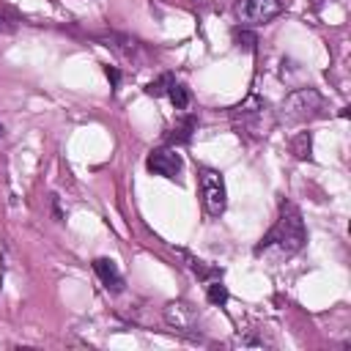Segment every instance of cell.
Returning <instances> with one entry per match:
<instances>
[{
	"label": "cell",
	"instance_id": "1",
	"mask_svg": "<svg viewBox=\"0 0 351 351\" xmlns=\"http://www.w3.org/2000/svg\"><path fill=\"white\" fill-rule=\"evenodd\" d=\"M304 222H302V214L293 203H282L280 206V217L277 222L271 225V230L261 239V244L255 247V255H263L274 263L296 255L302 247H304Z\"/></svg>",
	"mask_w": 351,
	"mask_h": 351
},
{
	"label": "cell",
	"instance_id": "2",
	"mask_svg": "<svg viewBox=\"0 0 351 351\" xmlns=\"http://www.w3.org/2000/svg\"><path fill=\"white\" fill-rule=\"evenodd\" d=\"M230 118H233V126L239 129V134H247L252 140H263L277 123L274 112L269 110V104L261 96H250L247 101L233 107Z\"/></svg>",
	"mask_w": 351,
	"mask_h": 351
},
{
	"label": "cell",
	"instance_id": "3",
	"mask_svg": "<svg viewBox=\"0 0 351 351\" xmlns=\"http://www.w3.org/2000/svg\"><path fill=\"white\" fill-rule=\"evenodd\" d=\"M321 112H324V96L315 88H299L282 99L274 118L285 126H304Z\"/></svg>",
	"mask_w": 351,
	"mask_h": 351
},
{
	"label": "cell",
	"instance_id": "4",
	"mask_svg": "<svg viewBox=\"0 0 351 351\" xmlns=\"http://www.w3.org/2000/svg\"><path fill=\"white\" fill-rule=\"evenodd\" d=\"M282 11V0H236L233 16L241 22V27H258L271 22Z\"/></svg>",
	"mask_w": 351,
	"mask_h": 351
},
{
	"label": "cell",
	"instance_id": "5",
	"mask_svg": "<svg viewBox=\"0 0 351 351\" xmlns=\"http://www.w3.org/2000/svg\"><path fill=\"white\" fill-rule=\"evenodd\" d=\"M200 195H203V208L208 217H219L228 206V192H225V178L222 173L203 167L200 170Z\"/></svg>",
	"mask_w": 351,
	"mask_h": 351
},
{
	"label": "cell",
	"instance_id": "6",
	"mask_svg": "<svg viewBox=\"0 0 351 351\" xmlns=\"http://www.w3.org/2000/svg\"><path fill=\"white\" fill-rule=\"evenodd\" d=\"M165 321L173 326V332H181V335H197V310L189 304V302H167L165 304Z\"/></svg>",
	"mask_w": 351,
	"mask_h": 351
},
{
	"label": "cell",
	"instance_id": "7",
	"mask_svg": "<svg viewBox=\"0 0 351 351\" xmlns=\"http://www.w3.org/2000/svg\"><path fill=\"white\" fill-rule=\"evenodd\" d=\"M181 154H176L173 148H156L148 154L145 159V167L154 173V176H162V178H176L181 173Z\"/></svg>",
	"mask_w": 351,
	"mask_h": 351
},
{
	"label": "cell",
	"instance_id": "8",
	"mask_svg": "<svg viewBox=\"0 0 351 351\" xmlns=\"http://www.w3.org/2000/svg\"><path fill=\"white\" fill-rule=\"evenodd\" d=\"M93 271L99 274V280H101V285H104L107 291H112V293H121V291H123V274L118 271L115 261H110V258H96V261H93Z\"/></svg>",
	"mask_w": 351,
	"mask_h": 351
},
{
	"label": "cell",
	"instance_id": "9",
	"mask_svg": "<svg viewBox=\"0 0 351 351\" xmlns=\"http://www.w3.org/2000/svg\"><path fill=\"white\" fill-rule=\"evenodd\" d=\"M107 47L110 49H115L121 58H126V60H137V52H140V44L132 38V36H121V33H112L110 38H107Z\"/></svg>",
	"mask_w": 351,
	"mask_h": 351
},
{
	"label": "cell",
	"instance_id": "10",
	"mask_svg": "<svg viewBox=\"0 0 351 351\" xmlns=\"http://www.w3.org/2000/svg\"><path fill=\"white\" fill-rule=\"evenodd\" d=\"M310 148H313V137L310 132H299L291 137V151L296 159H310Z\"/></svg>",
	"mask_w": 351,
	"mask_h": 351
},
{
	"label": "cell",
	"instance_id": "11",
	"mask_svg": "<svg viewBox=\"0 0 351 351\" xmlns=\"http://www.w3.org/2000/svg\"><path fill=\"white\" fill-rule=\"evenodd\" d=\"M197 129V118L195 115H186V118H181L178 121V126H173V140H178V143H186L189 137H192V132Z\"/></svg>",
	"mask_w": 351,
	"mask_h": 351
},
{
	"label": "cell",
	"instance_id": "12",
	"mask_svg": "<svg viewBox=\"0 0 351 351\" xmlns=\"http://www.w3.org/2000/svg\"><path fill=\"white\" fill-rule=\"evenodd\" d=\"M167 96H170V101L176 104V110H186V107H189V90H186V85L173 82V85L167 88Z\"/></svg>",
	"mask_w": 351,
	"mask_h": 351
},
{
	"label": "cell",
	"instance_id": "13",
	"mask_svg": "<svg viewBox=\"0 0 351 351\" xmlns=\"http://www.w3.org/2000/svg\"><path fill=\"white\" fill-rule=\"evenodd\" d=\"M228 288L219 282V280H214V282H208V288H206V299L214 304V307H222L225 302H228Z\"/></svg>",
	"mask_w": 351,
	"mask_h": 351
},
{
	"label": "cell",
	"instance_id": "14",
	"mask_svg": "<svg viewBox=\"0 0 351 351\" xmlns=\"http://www.w3.org/2000/svg\"><path fill=\"white\" fill-rule=\"evenodd\" d=\"M173 82H176V80H173L170 74H162L159 80H154V82L145 85V93H148V96H162V93H167V88H170Z\"/></svg>",
	"mask_w": 351,
	"mask_h": 351
},
{
	"label": "cell",
	"instance_id": "15",
	"mask_svg": "<svg viewBox=\"0 0 351 351\" xmlns=\"http://www.w3.org/2000/svg\"><path fill=\"white\" fill-rule=\"evenodd\" d=\"M233 38H236V44L244 47V49H250V52L255 49V33H250V30H236Z\"/></svg>",
	"mask_w": 351,
	"mask_h": 351
},
{
	"label": "cell",
	"instance_id": "16",
	"mask_svg": "<svg viewBox=\"0 0 351 351\" xmlns=\"http://www.w3.org/2000/svg\"><path fill=\"white\" fill-rule=\"evenodd\" d=\"M14 30H16V19L0 11V33H14Z\"/></svg>",
	"mask_w": 351,
	"mask_h": 351
},
{
	"label": "cell",
	"instance_id": "17",
	"mask_svg": "<svg viewBox=\"0 0 351 351\" xmlns=\"http://www.w3.org/2000/svg\"><path fill=\"white\" fill-rule=\"evenodd\" d=\"M104 74H107L110 85H112V88H118V82H121V71H118L115 66H104Z\"/></svg>",
	"mask_w": 351,
	"mask_h": 351
}]
</instances>
